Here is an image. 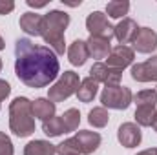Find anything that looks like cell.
<instances>
[{
	"label": "cell",
	"mask_w": 157,
	"mask_h": 155,
	"mask_svg": "<svg viewBox=\"0 0 157 155\" xmlns=\"http://www.w3.org/2000/svg\"><path fill=\"white\" fill-rule=\"evenodd\" d=\"M42 131H44L48 137H59V135L66 133L60 117H51V119H48V120H42Z\"/></svg>",
	"instance_id": "cell-22"
},
{
	"label": "cell",
	"mask_w": 157,
	"mask_h": 155,
	"mask_svg": "<svg viewBox=\"0 0 157 155\" xmlns=\"http://www.w3.org/2000/svg\"><path fill=\"white\" fill-rule=\"evenodd\" d=\"M20 28L22 31H26L31 37H42V29H44V17L37 13H24L20 17Z\"/></svg>",
	"instance_id": "cell-12"
},
{
	"label": "cell",
	"mask_w": 157,
	"mask_h": 155,
	"mask_svg": "<svg viewBox=\"0 0 157 155\" xmlns=\"http://www.w3.org/2000/svg\"><path fill=\"white\" fill-rule=\"evenodd\" d=\"M133 95L132 89L126 86H106L101 93V102L102 108H110V110H128V106L132 104Z\"/></svg>",
	"instance_id": "cell-4"
},
{
	"label": "cell",
	"mask_w": 157,
	"mask_h": 155,
	"mask_svg": "<svg viewBox=\"0 0 157 155\" xmlns=\"http://www.w3.org/2000/svg\"><path fill=\"white\" fill-rule=\"evenodd\" d=\"M86 29L90 31V37H101V39L112 40L113 37V26L110 24L108 17L102 11H93L86 18Z\"/></svg>",
	"instance_id": "cell-5"
},
{
	"label": "cell",
	"mask_w": 157,
	"mask_h": 155,
	"mask_svg": "<svg viewBox=\"0 0 157 155\" xmlns=\"http://www.w3.org/2000/svg\"><path fill=\"white\" fill-rule=\"evenodd\" d=\"M9 128L17 137H29L35 131V119L29 99L17 97L9 104Z\"/></svg>",
	"instance_id": "cell-2"
},
{
	"label": "cell",
	"mask_w": 157,
	"mask_h": 155,
	"mask_svg": "<svg viewBox=\"0 0 157 155\" xmlns=\"http://www.w3.org/2000/svg\"><path fill=\"white\" fill-rule=\"evenodd\" d=\"M137 155H157V153H155V150L152 148V150H143V152H139Z\"/></svg>",
	"instance_id": "cell-31"
},
{
	"label": "cell",
	"mask_w": 157,
	"mask_h": 155,
	"mask_svg": "<svg viewBox=\"0 0 157 155\" xmlns=\"http://www.w3.org/2000/svg\"><path fill=\"white\" fill-rule=\"evenodd\" d=\"M130 11V2L128 0H113L106 4V13L110 18H122Z\"/></svg>",
	"instance_id": "cell-24"
},
{
	"label": "cell",
	"mask_w": 157,
	"mask_h": 155,
	"mask_svg": "<svg viewBox=\"0 0 157 155\" xmlns=\"http://www.w3.org/2000/svg\"><path fill=\"white\" fill-rule=\"evenodd\" d=\"M57 153L59 155H80V146H78L77 139H66L60 144H57Z\"/></svg>",
	"instance_id": "cell-27"
},
{
	"label": "cell",
	"mask_w": 157,
	"mask_h": 155,
	"mask_svg": "<svg viewBox=\"0 0 157 155\" xmlns=\"http://www.w3.org/2000/svg\"><path fill=\"white\" fill-rule=\"evenodd\" d=\"M9 93H11V86H9V82L0 78V102L6 100V99L9 97Z\"/></svg>",
	"instance_id": "cell-29"
},
{
	"label": "cell",
	"mask_w": 157,
	"mask_h": 155,
	"mask_svg": "<svg viewBox=\"0 0 157 155\" xmlns=\"http://www.w3.org/2000/svg\"><path fill=\"white\" fill-rule=\"evenodd\" d=\"M13 153H15V148H13L11 139L4 131H0V155H13Z\"/></svg>",
	"instance_id": "cell-28"
},
{
	"label": "cell",
	"mask_w": 157,
	"mask_h": 155,
	"mask_svg": "<svg viewBox=\"0 0 157 155\" xmlns=\"http://www.w3.org/2000/svg\"><path fill=\"white\" fill-rule=\"evenodd\" d=\"M42 39L48 44V47L59 57L64 55L66 51V42H64V33L62 31H51V29H44L42 31Z\"/></svg>",
	"instance_id": "cell-17"
},
{
	"label": "cell",
	"mask_w": 157,
	"mask_h": 155,
	"mask_svg": "<svg viewBox=\"0 0 157 155\" xmlns=\"http://www.w3.org/2000/svg\"><path fill=\"white\" fill-rule=\"evenodd\" d=\"M155 153H157V148H155Z\"/></svg>",
	"instance_id": "cell-35"
},
{
	"label": "cell",
	"mask_w": 157,
	"mask_h": 155,
	"mask_svg": "<svg viewBox=\"0 0 157 155\" xmlns=\"http://www.w3.org/2000/svg\"><path fill=\"white\" fill-rule=\"evenodd\" d=\"M152 128L157 131V113H155V119H154V124H152Z\"/></svg>",
	"instance_id": "cell-33"
},
{
	"label": "cell",
	"mask_w": 157,
	"mask_h": 155,
	"mask_svg": "<svg viewBox=\"0 0 157 155\" xmlns=\"http://www.w3.org/2000/svg\"><path fill=\"white\" fill-rule=\"evenodd\" d=\"M60 64L57 55L29 39H18L15 44V73L28 88H46L59 77Z\"/></svg>",
	"instance_id": "cell-1"
},
{
	"label": "cell",
	"mask_w": 157,
	"mask_h": 155,
	"mask_svg": "<svg viewBox=\"0 0 157 155\" xmlns=\"http://www.w3.org/2000/svg\"><path fill=\"white\" fill-rule=\"evenodd\" d=\"M68 59L73 66H84L86 60L90 59V51H88V44L86 40H75L70 49H68Z\"/></svg>",
	"instance_id": "cell-16"
},
{
	"label": "cell",
	"mask_w": 157,
	"mask_h": 155,
	"mask_svg": "<svg viewBox=\"0 0 157 155\" xmlns=\"http://www.w3.org/2000/svg\"><path fill=\"white\" fill-rule=\"evenodd\" d=\"M78 146H80V155H90L93 153L99 146H101V135L97 131H90V130H82V131H77L75 135Z\"/></svg>",
	"instance_id": "cell-13"
},
{
	"label": "cell",
	"mask_w": 157,
	"mask_h": 155,
	"mask_svg": "<svg viewBox=\"0 0 157 155\" xmlns=\"http://www.w3.org/2000/svg\"><path fill=\"white\" fill-rule=\"evenodd\" d=\"M137 31H139V28H137V22L133 18H122L113 28V37L119 40L121 46H126V44L133 42Z\"/></svg>",
	"instance_id": "cell-11"
},
{
	"label": "cell",
	"mask_w": 157,
	"mask_h": 155,
	"mask_svg": "<svg viewBox=\"0 0 157 155\" xmlns=\"http://www.w3.org/2000/svg\"><path fill=\"white\" fill-rule=\"evenodd\" d=\"M130 73H132V78L137 82H157V55L144 62L133 64Z\"/></svg>",
	"instance_id": "cell-7"
},
{
	"label": "cell",
	"mask_w": 157,
	"mask_h": 155,
	"mask_svg": "<svg viewBox=\"0 0 157 155\" xmlns=\"http://www.w3.org/2000/svg\"><path fill=\"white\" fill-rule=\"evenodd\" d=\"M78 86H80V78H78V73L75 71H64L60 78L49 88L48 91V99L51 102H62L66 100L68 97H71L73 93H77Z\"/></svg>",
	"instance_id": "cell-3"
},
{
	"label": "cell",
	"mask_w": 157,
	"mask_h": 155,
	"mask_svg": "<svg viewBox=\"0 0 157 155\" xmlns=\"http://www.w3.org/2000/svg\"><path fill=\"white\" fill-rule=\"evenodd\" d=\"M24 155H57V146L49 141H31L24 146Z\"/></svg>",
	"instance_id": "cell-19"
},
{
	"label": "cell",
	"mask_w": 157,
	"mask_h": 155,
	"mask_svg": "<svg viewBox=\"0 0 157 155\" xmlns=\"http://www.w3.org/2000/svg\"><path fill=\"white\" fill-rule=\"evenodd\" d=\"M88 122H90L93 128H104V126L110 122V113H108V110L102 108V106L93 108V110L88 113Z\"/></svg>",
	"instance_id": "cell-23"
},
{
	"label": "cell",
	"mask_w": 157,
	"mask_h": 155,
	"mask_svg": "<svg viewBox=\"0 0 157 155\" xmlns=\"http://www.w3.org/2000/svg\"><path fill=\"white\" fill-rule=\"evenodd\" d=\"M0 71H2V59H0Z\"/></svg>",
	"instance_id": "cell-34"
},
{
	"label": "cell",
	"mask_w": 157,
	"mask_h": 155,
	"mask_svg": "<svg viewBox=\"0 0 157 155\" xmlns=\"http://www.w3.org/2000/svg\"><path fill=\"white\" fill-rule=\"evenodd\" d=\"M155 113L157 110L155 108H150V106H137V110H135V122H137V126L141 128V126H152L154 124V119H155Z\"/></svg>",
	"instance_id": "cell-21"
},
{
	"label": "cell",
	"mask_w": 157,
	"mask_h": 155,
	"mask_svg": "<svg viewBox=\"0 0 157 155\" xmlns=\"http://www.w3.org/2000/svg\"><path fill=\"white\" fill-rule=\"evenodd\" d=\"M132 44H133V51L148 55V53L155 51L157 47V33L150 28H139V31H137Z\"/></svg>",
	"instance_id": "cell-8"
},
{
	"label": "cell",
	"mask_w": 157,
	"mask_h": 155,
	"mask_svg": "<svg viewBox=\"0 0 157 155\" xmlns=\"http://www.w3.org/2000/svg\"><path fill=\"white\" fill-rule=\"evenodd\" d=\"M99 91V82H95L91 77H86L80 80V86L77 89V99L80 102H91Z\"/></svg>",
	"instance_id": "cell-20"
},
{
	"label": "cell",
	"mask_w": 157,
	"mask_h": 155,
	"mask_svg": "<svg viewBox=\"0 0 157 155\" xmlns=\"http://www.w3.org/2000/svg\"><path fill=\"white\" fill-rule=\"evenodd\" d=\"M55 102H51L49 99H35V102H31V112H33V117L35 119H42V120H48L51 117H55Z\"/></svg>",
	"instance_id": "cell-18"
},
{
	"label": "cell",
	"mask_w": 157,
	"mask_h": 155,
	"mask_svg": "<svg viewBox=\"0 0 157 155\" xmlns=\"http://www.w3.org/2000/svg\"><path fill=\"white\" fill-rule=\"evenodd\" d=\"M6 47V44H4V39H2V35H0V51Z\"/></svg>",
	"instance_id": "cell-32"
},
{
	"label": "cell",
	"mask_w": 157,
	"mask_h": 155,
	"mask_svg": "<svg viewBox=\"0 0 157 155\" xmlns=\"http://www.w3.org/2000/svg\"><path fill=\"white\" fill-rule=\"evenodd\" d=\"M70 26V15L59 9L49 11L48 15H44V29H51V31H62ZM42 29V31H44Z\"/></svg>",
	"instance_id": "cell-14"
},
{
	"label": "cell",
	"mask_w": 157,
	"mask_h": 155,
	"mask_svg": "<svg viewBox=\"0 0 157 155\" xmlns=\"http://www.w3.org/2000/svg\"><path fill=\"white\" fill-rule=\"evenodd\" d=\"M88 44V51H90V57L101 60V59H108L110 53H112V42L108 39H101V37H90L86 40Z\"/></svg>",
	"instance_id": "cell-15"
},
{
	"label": "cell",
	"mask_w": 157,
	"mask_h": 155,
	"mask_svg": "<svg viewBox=\"0 0 157 155\" xmlns=\"http://www.w3.org/2000/svg\"><path fill=\"white\" fill-rule=\"evenodd\" d=\"M117 139L124 148H135V146L141 144V139H143L141 128L135 122H124V124L119 126Z\"/></svg>",
	"instance_id": "cell-10"
},
{
	"label": "cell",
	"mask_w": 157,
	"mask_h": 155,
	"mask_svg": "<svg viewBox=\"0 0 157 155\" xmlns=\"http://www.w3.org/2000/svg\"><path fill=\"white\" fill-rule=\"evenodd\" d=\"M90 77L95 82H102L106 86H119V82L122 78V71L106 66L104 62H95L90 70Z\"/></svg>",
	"instance_id": "cell-6"
},
{
	"label": "cell",
	"mask_w": 157,
	"mask_h": 155,
	"mask_svg": "<svg viewBox=\"0 0 157 155\" xmlns=\"http://www.w3.org/2000/svg\"><path fill=\"white\" fill-rule=\"evenodd\" d=\"M15 9V4L9 0H0V15H7Z\"/></svg>",
	"instance_id": "cell-30"
},
{
	"label": "cell",
	"mask_w": 157,
	"mask_h": 155,
	"mask_svg": "<svg viewBox=\"0 0 157 155\" xmlns=\"http://www.w3.org/2000/svg\"><path fill=\"white\" fill-rule=\"evenodd\" d=\"M133 57H135V53H133L132 47L119 44L115 47H112V53H110V57L106 59V66L122 71L124 68H128V66L133 62Z\"/></svg>",
	"instance_id": "cell-9"
},
{
	"label": "cell",
	"mask_w": 157,
	"mask_h": 155,
	"mask_svg": "<svg viewBox=\"0 0 157 155\" xmlns=\"http://www.w3.org/2000/svg\"><path fill=\"white\" fill-rule=\"evenodd\" d=\"M60 119H62V124H64L66 133H68V131H75V130L78 128V124H80V113H78L77 108H70V110H66Z\"/></svg>",
	"instance_id": "cell-25"
},
{
	"label": "cell",
	"mask_w": 157,
	"mask_h": 155,
	"mask_svg": "<svg viewBox=\"0 0 157 155\" xmlns=\"http://www.w3.org/2000/svg\"><path fill=\"white\" fill-rule=\"evenodd\" d=\"M133 102L137 106H150L155 108L157 106V89H143L133 97Z\"/></svg>",
	"instance_id": "cell-26"
}]
</instances>
